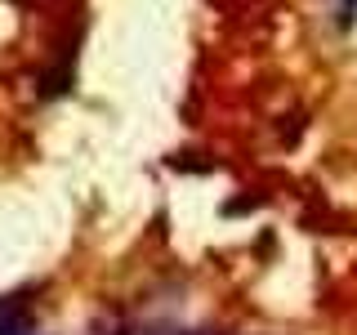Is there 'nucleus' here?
Listing matches in <instances>:
<instances>
[{
	"mask_svg": "<svg viewBox=\"0 0 357 335\" xmlns=\"http://www.w3.org/2000/svg\"><path fill=\"white\" fill-rule=\"evenodd\" d=\"M31 318H27V295H5L0 299V335H27Z\"/></svg>",
	"mask_w": 357,
	"mask_h": 335,
	"instance_id": "obj_1",
	"label": "nucleus"
},
{
	"mask_svg": "<svg viewBox=\"0 0 357 335\" xmlns=\"http://www.w3.org/2000/svg\"><path fill=\"white\" fill-rule=\"evenodd\" d=\"M174 335H210V331H174Z\"/></svg>",
	"mask_w": 357,
	"mask_h": 335,
	"instance_id": "obj_2",
	"label": "nucleus"
}]
</instances>
